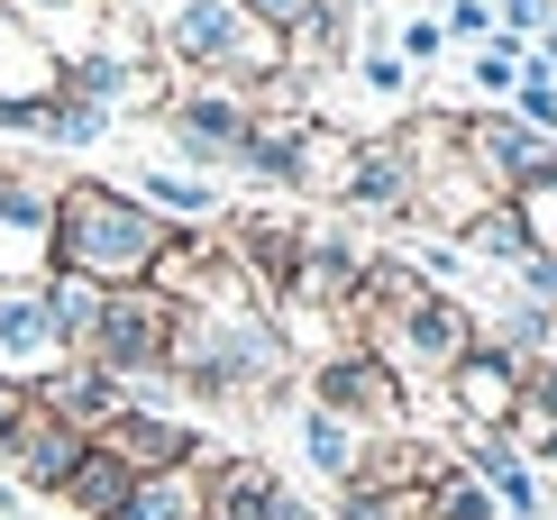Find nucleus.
Instances as JSON below:
<instances>
[{"label":"nucleus","instance_id":"1","mask_svg":"<svg viewBox=\"0 0 557 520\" xmlns=\"http://www.w3.org/2000/svg\"><path fill=\"white\" fill-rule=\"evenodd\" d=\"M156 256H165V220L128 183H101V174L55 183V265L64 274H91L101 293H128V283L156 274Z\"/></svg>","mask_w":557,"mask_h":520},{"label":"nucleus","instance_id":"2","mask_svg":"<svg viewBox=\"0 0 557 520\" xmlns=\"http://www.w3.org/2000/svg\"><path fill=\"white\" fill-rule=\"evenodd\" d=\"M156 64H174V74L193 83H228V91H257L293 64L284 28H265L247 0H174L165 18H156Z\"/></svg>","mask_w":557,"mask_h":520},{"label":"nucleus","instance_id":"3","mask_svg":"<svg viewBox=\"0 0 557 520\" xmlns=\"http://www.w3.org/2000/svg\"><path fill=\"white\" fill-rule=\"evenodd\" d=\"M156 120H165V147H174L183 174H238V147H247V128H257V110L228 83H174V101L156 110Z\"/></svg>","mask_w":557,"mask_h":520},{"label":"nucleus","instance_id":"4","mask_svg":"<svg viewBox=\"0 0 557 520\" xmlns=\"http://www.w3.org/2000/svg\"><path fill=\"white\" fill-rule=\"evenodd\" d=\"M311 401H320V411H338V420H357L366 438L411 430V384L375 357V347H330V357L311 366Z\"/></svg>","mask_w":557,"mask_h":520},{"label":"nucleus","instance_id":"5","mask_svg":"<svg viewBox=\"0 0 557 520\" xmlns=\"http://www.w3.org/2000/svg\"><path fill=\"white\" fill-rule=\"evenodd\" d=\"M165 347H174V301L156 293V283H128V293L101 301L83 357L101 374H120V384H137V374H165Z\"/></svg>","mask_w":557,"mask_h":520},{"label":"nucleus","instance_id":"6","mask_svg":"<svg viewBox=\"0 0 557 520\" xmlns=\"http://www.w3.org/2000/svg\"><path fill=\"white\" fill-rule=\"evenodd\" d=\"M475 338H484V329H475V301H467V293H430L411 320L375 329L366 347H375V357H384L393 374H403V384H438V374H448L457 357H467Z\"/></svg>","mask_w":557,"mask_h":520},{"label":"nucleus","instance_id":"7","mask_svg":"<svg viewBox=\"0 0 557 520\" xmlns=\"http://www.w3.org/2000/svg\"><path fill=\"white\" fill-rule=\"evenodd\" d=\"M457 147H467L475 183H484L494 201H512V193H530L540 174H557V137L521 128L512 110H457Z\"/></svg>","mask_w":557,"mask_h":520},{"label":"nucleus","instance_id":"8","mask_svg":"<svg viewBox=\"0 0 557 520\" xmlns=\"http://www.w3.org/2000/svg\"><path fill=\"white\" fill-rule=\"evenodd\" d=\"M201 520H320V511L301 503L265 457H247V447H211V457H201Z\"/></svg>","mask_w":557,"mask_h":520},{"label":"nucleus","instance_id":"9","mask_svg":"<svg viewBox=\"0 0 557 520\" xmlns=\"http://www.w3.org/2000/svg\"><path fill=\"white\" fill-rule=\"evenodd\" d=\"M438 393H448V411H457V430H512V411H521V357H503V347H467L448 374H438Z\"/></svg>","mask_w":557,"mask_h":520},{"label":"nucleus","instance_id":"10","mask_svg":"<svg viewBox=\"0 0 557 520\" xmlns=\"http://www.w3.org/2000/svg\"><path fill=\"white\" fill-rule=\"evenodd\" d=\"M55 274V183L28 174L0 201V283H46Z\"/></svg>","mask_w":557,"mask_h":520},{"label":"nucleus","instance_id":"11","mask_svg":"<svg viewBox=\"0 0 557 520\" xmlns=\"http://www.w3.org/2000/svg\"><path fill=\"white\" fill-rule=\"evenodd\" d=\"M101 447L128 466V475H174V466H201V457H211V438H201L183 411H120V420L101 430Z\"/></svg>","mask_w":557,"mask_h":520},{"label":"nucleus","instance_id":"12","mask_svg":"<svg viewBox=\"0 0 557 520\" xmlns=\"http://www.w3.org/2000/svg\"><path fill=\"white\" fill-rule=\"evenodd\" d=\"M338 210H357V220H393V228L421 220V193H411V156L393 147V128L357 147V174H347V201H338Z\"/></svg>","mask_w":557,"mask_h":520},{"label":"nucleus","instance_id":"13","mask_svg":"<svg viewBox=\"0 0 557 520\" xmlns=\"http://www.w3.org/2000/svg\"><path fill=\"white\" fill-rule=\"evenodd\" d=\"M91 457V438L74 430V420H55V411H28V430H18L10 447V484L18 493H37V503H55L64 484H74V466Z\"/></svg>","mask_w":557,"mask_h":520},{"label":"nucleus","instance_id":"14","mask_svg":"<svg viewBox=\"0 0 557 520\" xmlns=\"http://www.w3.org/2000/svg\"><path fill=\"white\" fill-rule=\"evenodd\" d=\"M64 91V55L0 0V110H46Z\"/></svg>","mask_w":557,"mask_h":520},{"label":"nucleus","instance_id":"15","mask_svg":"<svg viewBox=\"0 0 557 520\" xmlns=\"http://www.w3.org/2000/svg\"><path fill=\"white\" fill-rule=\"evenodd\" d=\"M37 411H55V420H74L83 438H101L110 420L128 411V384H120V374H101L91 357H64V366L37 384Z\"/></svg>","mask_w":557,"mask_h":520},{"label":"nucleus","instance_id":"16","mask_svg":"<svg viewBox=\"0 0 557 520\" xmlns=\"http://www.w3.org/2000/svg\"><path fill=\"white\" fill-rule=\"evenodd\" d=\"M128 193L147 201L165 228H220V210H228V201H220V183H211V174H183V164H137Z\"/></svg>","mask_w":557,"mask_h":520},{"label":"nucleus","instance_id":"17","mask_svg":"<svg viewBox=\"0 0 557 520\" xmlns=\"http://www.w3.org/2000/svg\"><path fill=\"white\" fill-rule=\"evenodd\" d=\"M293 447H301V466H311L320 484H357V466H366V430L357 420H338V411H320V401H301V420H293Z\"/></svg>","mask_w":557,"mask_h":520},{"label":"nucleus","instance_id":"18","mask_svg":"<svg viewBox=\"0 0 557 520\" xmlns=\"http://www.w3.org/2000/svg\"><path fill=\"white\" fill-rule=\"evenodd\" d=\"M301 137H311V120H257L238 147V174L265 193H301Z\"/></svg>","mask_w":557,"mask_h":520},{"label":"nucleus","instance_id":"19","mask_svg":"<svg viewBox=\"0 0 557 520\" xmlns=\"http://www.w3.org/2000/svg\"><path fill=\"white\" fill-rule=\"evenodd\" d=\"M128 493H137V475H128V466H120V457H110V447H101V438H91V457L74 466V484H64V493H55V503H64V511H74V520H110V511H120V503H128Z\"/></svg>","mask_w":557,"mask_h":520},{"label":"nucleus","instance_id":"20","mask_svg":"<svg viewBox=\"0 0 557 520\" xmlns=\"http://www.w3.org/2000/svg\"><path fill=\"white\" fill-rule=\"evenodd\" d=\"M457 247L475 256V265H503V274H521L530 265V228H521V210L512 201H484L467 228H457Z\"/></svg>","mask_w":557,"mask_h":520},{"label":"nucleus","instance_id":"21","mask_svg":"<svg viewBox=\"0 0 557 520\" xmlns=\"http://www.w3.org/2000/svg\"><path fill=\"white\" fill-rule=\"evenodd\" d=\"M357 147H366V137H347V128H330V120H311V137H301V193H320V201H347Z\"/></svg>","mask_w":557,"mask_h":520},{"label":"nucleus","instance_id":"22","mask_svg":"<svg viewBox=\"0 0 557 520\" xmlns=\"http://www.w3.org/2000/svg\"><path fill=\"white\" fill-rule=\"evenodd\" d=\"M110 128H120V120H110L101 101H83V91H55V101H46V120H37V147H55V156H91Z\"/></svg>","mask_w":557,"mask_h":520},{"label":"nucleus","instance_id":"23","mask_svg":"<svg viewBox=\"0 0 557 520\" xmlns=\"http://www.w3.org/2000/svg\"><path fill=\"white\" fill-rule=\"evenodd\" d=\"M110 520H201V466H174V475H137V493Z\"/></svg>","mask_w":557,"mask_h":520},{"label":"nucleus","instance_id":"24","mask_svg":"<svg viewBox=\"0 0 557 520\" xmlns=\"http://www.w3.org/2000/svg\"><path fill=\"white\" fill-rule=\"evenodd\" d=\"M101 283H91V274H46V311H55V329H64V347H74V357H83V338H91V320H101Z\"/></svg>","mask_w":557,"mask_h":520},{"label":"nucleus","instance_id":"25","mask_svg":"<svg viewBox=\"0 0 557 520\" xmlns=\"http://www.w3.org/2000/svg\"><path fill=\"white\" fill-rule=\"evenodd\" d=\"M421 503H430V520H503V503H494V493H484L457 457L430 475V493H421Z\"/></svg>","mask_w":557,"mask_h":520},{"label":"nucleus","instance_id":"26","mask_svg":"<svg viewBox=\"0 0 557 520\" xmlns=\"http://www.w3.org/2000/svg\"><path fill=\"white\" fill-rule=\"evenodd\" d=\"M347 64H357V83L375 91V101H411V91H421V74H411V64L393 55V37H366Z\"/></svg>","mask_w":557,"mask_h":520},{"label":"nucleus","instance_id":"27","mask_svg":"<svg viewBox=\"0 0 557 520\" xmlns=\"http://www.w3.org/2000/svg\"><path fill=\"white\" fill-rule=\"evenodd\" d=\"M421 493H430V484H421ZM421 493H366V484H347L330 520H430Z\"/></svg>","mask_w":557,"mask_h":520},{"label":"nucleus","instance_id":"28","mask_svg":"<svg viewBox=\"0 0 557 520\" xmlns=\"http://www.w3.org/2000/svg\"><path fill=\"white\" fill-rule=\"evenodd\" d=\"M521 64H530L521 46H503V37H494V46H475V64H467V83H475L484 101L503 110V101H512V83H521Z\"/></svg>","mask_w":557,"mask_h":520},{"label":"nucleus","instance_id":"29","mask_svg":"<svg viewBox=\"0 0 557 520\" xmlns=\"http://www.w3.org/2000/svg\"><path fill=\"white\" fill-rule=\"evenodd\" d=\"M503 110H512L521 128H540V137H557V83L540 74V64H521V83H512V101H503Z\"/></svg>","mask_w":557,"mask_h":520},{"label":"nucleus","instance_id":"30","mask_svg":"<svg viewBox=\"0 0 557 520\" xmlns=\"http://www.w3.org/2000/svg\"><path fill=\"white\" fill-rule=\"evenodd\" d=\"M521 228H530V256H557V174H540L530 193H512Z\"/></svg>","mask_w":557,"mask_h":520},{"label":"nucleus","instance_id":"31","mask_svg":"<svg viewBox=\"0 0 557 520\" xmlns=\"http://www.w3.org/2000/svg\"><path fill=\"white\" fill-rule=\"evenodd\" d=\"M548 18H557V0H494V37H503V46H521V55L540 46Z\"/></svg>","mask_w":557,"mask_h":520},{"label":"nucleus","instance_id":"32","mask_svg":"<svg viewBox=\"0 0 557 520\" xmlns=\"http://www.w3.org/2000/svg\"><path fill=\"white\" fill-rule=\"evenodd\" d=\"M448 46H494V0H438Z\"/></svg>","mask_w":557,"mask_h":520},{"label":"nucleus","instance_id":"33","mask_svg":"<svg viewBox=\"0 0 557 520\" xmlns=\"http://www.w3.org/2000/svg\"><path fill=\"white\" fill-rule=\"evenodd\" d=\"M393 55H403L411 74H430V64L448 55V28H438V18H403V28H393Z\"/></svg>","mask_w":557,"mask_h":520},{"label":"nucleus","instance_id":"34","mask_svg":"<svg viewBox=\"0 0 557 520\" xmlns=\"http://www.w3.org/2000/svg\"><path fill=\"white\" fill-rule=\"evenodd\" d=\"M28 411H37L28 384H0V475H10V447H18V430H28Z\"/></svg>","mask_w":557,"mask_h":520},{"label":"nucleus","instance_id":"35","mask_svg":"<svg viewBox=\"0 0 557 520\" xmlns=\"http://www.w3.org/2000/svg\"><path fill=\"white\" fill-rule=\"evenodd\" d=\"M512 293H521V301H548V311H557V256H530V265L512 274Z\"/></svg>","mask_w":557,"mask_h":520},{"label":"nucleus","instance_id":"36","mask_svg":"<svg viewBox=\"0 0 557 520\" xmlns=\"http://www.w3.org/2000/svg\"><path fill=\"white\" fill-rule=\"evenodd\" d=\"M247 10H257V18H265V28H284V37H293V28H301V18H311V0H247Z\"/></svg>","mask_w":557,"mask_h":520},{"label":"nucleus","instance_id":"37","mask_svg":"<svg viewBox=\"0 0 557 520\" xmlns=\"http://www.w3.org/2000/svg\"><path fill=\"white\" fill-rule=\"evenodd\" d=\"M101 10H174V0H101Z\"/></svg>","mask_w":557,"mask_h":520},{"label":"nucleus","instance_id":"38","mask_svg":"<svg viewBox=\"0 0 557 520\" xmlns=\"http://www.w3.org/2000/svg\"><path fill=\"white\" fill-rule=\"evenodd\" d=\"M540 366H557V311H548V357H540Z\"/></svg>","mask_w":557,"mask_h":520}]
</instances>
